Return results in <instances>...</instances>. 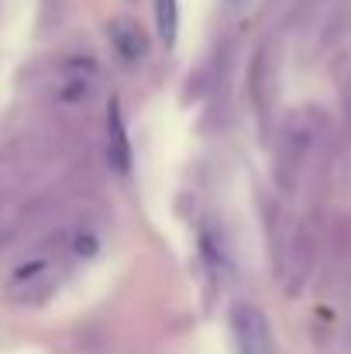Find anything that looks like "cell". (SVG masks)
<instances>
[{"label":"cell","mask_w":351,"mask_h":354,"mask_svg":"<svg viewBox=\"0 0 351 354\" xmlns=\"http://www.w3.org/2000/svg\"><path fill=\"white\" fill-rule=\"evenodd\" d=\"M55 275H59V261H55L52 254L24 258V261L10 272V279H7V299H10V303H21V306L38 303V299H45V296L52 292Z\"/></svg>","instance_id":"cell-1"},{"label":"cell","mask_w":351,"mask_h":354,"mask_svg":"<svg viewBox=\"0 0 351 354\" xmlns=\"http://www.w3.org/2000/svg\"><path fill=\"white\" fill-rule=\"evenodd\" d=\"M228 320H231V337L237 354H276V337H272L269 317L255 303L237 299Z\"/></svg>","instance_id":"cell-2"},{"label":"cell","mask_w":351,"mask_h":354,"mask_svg":"<svg viewBox=\"0 0 351 354\" xmlns=\"http://www.w3.org/2000/svg\"><path fill=\"white\" fill-rule=\"evenodd\" d=\"M310 148H314V127H310V120L303 118V114H293V118L286 120V127H282L279 165H276L279 183L286 189H293V183H296V176H300V169H303V162L310 155Z\"/></svg>","instance_id":"cell-3"},{"label":"cell","mask_w":351,"mask_h":354,"mask_svg":"<svg viewBox=\"0 0 351 354\" xmlns=\"http://www.w3.org/2000/svg\"><path fill=\"white\" fill-rule=\"evenodd\" d=\"M100 86V69L93 62H83V59H69L59 66V100L62 104H87Z\"/></svg>","instance_id":"cell-4"},{"label":"cell","mask_w":351,"mask_h":354,"mask_svg":"<svg viewBox=\"0 0 351 354\" xmlns=\"http://www.w3.org/2000/svg\"><path fill=\"white\" fill-rule=\"evenodd\" d=\"M107 158H111L117 176H127L131 172V141H127V127H124L120 104H117L114 97L107 104Z\"/></svg>","instance_id":"cell-5"},{"label":"cell","mask_w":351,"mask_h":354,"mask_svg":"<svg viewBox=\"0 0 351 354\" xmlns=\"http://www.w3.org/2000/svg\"><path fill=\"white\" fill-rule=\"evenodd\" d=\"M111 41H114L117 55H120L124 62H138V59L148 52V45H145V31H141L131 17H117L114 24H111Z\"/></svg>","instance_id":"cell-6"},{"label":"cell","mask_w":351,"mask_h":354,"mask_svg":"<svg viewBox=\"0 0 351 354\" xmlns=\"http://www.w3.org/2000/svg\"><path fill=\"white\" fill-rule=\"evenodd\" d=\"M155 28L162 45H176L179 38V0H155Z\"/></svg>","instance_id":"cell-7"}]
</instances>
